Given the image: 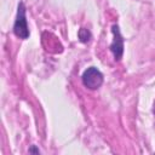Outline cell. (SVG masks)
<instances>
[{"label":"cell","instance_id":"5","mask_svg":"<svg viewBox=\"0 0 155 155\" xmlns=\"http://www.w3.org/2000/svg\"><path fill=\"white\" fill-rule=\"evenodd\" d=\"M154 111H155V108H154Z\"/></svg>","mask_w":155,"mask_h":155},{"label":"cell","instance_id":"1","mask_svg":"<svg viewBox=\"0 0 155 155\" xmlns=\"http://www.w3.org/2000/svg\"><path fill=\"white\" fill-rule=\"evenodd\" d=\"M13 31L21 39H27L29 36V29H28L27 18H25V7H24L23 2H19V5H18V11H17L16 22L13 25Z\"/></svg>","mask_w":155,"mask_h":155},{"label":"cell","instance_id":"3","mask_svg":"<svg viewBox=\"0 0 155 155\" xmlns=\"http://www.w3.org/2000/svg\"><path fill=\"white\" fill-rule=\"evenodd\" d=\"M111 31H113L114 39H113V42L110 45V50L115 57V61H120L122 57V53H124V39H122L121 33L119 30V27L116 24H114L111 27Z\"/></svg>","mask_w":155,"mask_h":155},{"label":"cell","instance_id":"4","mask_svg":"<svg viewBox=\"0 0 155 155\" xmlns=\"http://www.w3.org/2000/svg\"><path fill=\"white\" fill-rule=\"evenodd\" d=\"M90 38H91L90 31H88L87 29H85V28H81L80 31H79V39H80L82 42H87V41L90 40Z\"/></svg>","mask_w":155,"mask_h":155},{"label":"cell","instance_id":"2","mask_svg":"<svg viewBox=\"0 0 155 155\" xmlns=\"http://www.w3.org/2000/svg\"><path fill=\"white\" fill-rule=\"evenodd\" d=\"M82 84L90 90H97L103 84V75L97 68L90 67L82 74Z\"/></svg>","mask_w":155,"mask_h":155}]
</instances>
